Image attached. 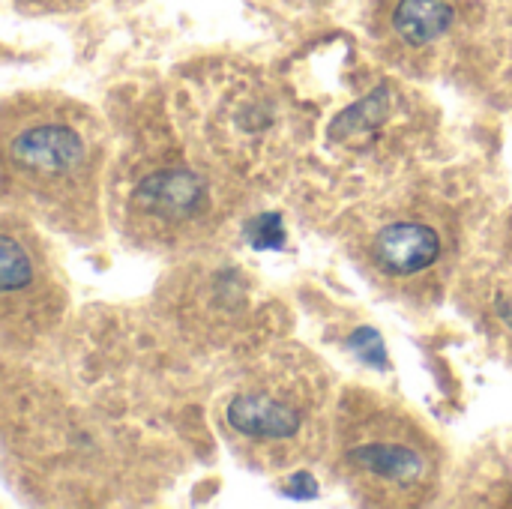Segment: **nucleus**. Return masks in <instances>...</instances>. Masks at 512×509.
I'll list each match as a JSON object with an SVG mask.
<instances>
[{
  "instance_id": "f257e3e1",
  "label": "nucleus",
  "mask_w": 512,
  "mask_h": 509,
  "mask_svg": "<svg viewBox=\"0 0 512 509\" xmlns=\"http://www.w3.org/2000/svg\"><path fill=\"white\" fill-rule=\"evenodd\" d=\"M342 420L339 456L351 486L378 504H417L435 483L429 438L402 414L354 402Z\"/></svg>"
},
{
  "instance_id": "f03ea898",
  "label": "nucleus",
  "mask_w": 512,
  "mask_h": 509,
  "mask_svg": "<svg viewBox=\"0 0 512 509\" xmlns=\"http://www.w3.org/2000/svg\"><path fill=\"white\" fill-rule=\"evenodd\" d=\"M9 177L51 207H90L96 153L90 135L66 111H24L6 132Z\"/></svg>"
},
{
  "instance_id": "7ed1b4c3",
  "label": "nucleus",
  "mask_w": 512,
  "mask_h": 509,
  "mask_svg": "<svg viewBox=\"0 0 512 509\" xmlns=\"http://www.w3.org/2000/svg\"><path fill=\"white\" fill-rule=\"evenodd\" d=\"M225 423L249 444L285 447L300 441L312 423V405L300 384H288V375L264 378L228 399Z\"/></svg>"
},
{
  "instance_id": "20e7f679",
  "label": "nucleus",
  "mask_w": 512,
  "mask_h": 509,
  "mask_svg": "<svg viewBox=\"0 0 512 509\" xmlns=\"http://www.w3.org/2000/svg\"><path fill=\"white\" fill-rule=\"evenodd\" d=\"M477 18V0H378L375 27L405 54L435 51L462 36Z\"/></svg>"
},
{
  "instance_id": "39448f33",
  "label": "nucleus",
  "mask_w": 512,
  "mask_h": 509,
  "mask_svg": "<svg viewBox=\"0 0 512 509\" xmlns=\"http://www.w3.org/2000/svg\"><path fill=\"white\" fill-rule=\"evenodd\" d=\"M213 207L210 186L189 168H159L147 174L132 192V210L156 228H183L198 222Z\"/></svg>"
},
{
  "instance_id": "423d86ee",
  "label": "nucleus",
  "mask_w": 512,
  "mask_h": 509,
  "mask_svg": "<svg viewBox=\"0 0 512 509\" xmlns=\"http://www.w3.org/2000/svg\"><path fill=\"white\" fill-rule=\"evenodd\" d=\"M444 255L441 231L423 219H393L387 222L369 246L375 270L387 279H414L429 273Z\"/></svg>"
},
{
  "instance_id": "0eeeda50",
  "label": "nucleus",
  "mask_w": 512,
  "mask_h": 509,
  "mask_svg": "<svg viewBox=\"0 0 512 509\" xmlns=\"http://www.w3.org/2000/svg\"><path fill=\"white\" fill-rule=\"evenodd\" d=\"M351 348H360L357 354L366 360V363H372V366H384L387 363V354H384V342H381V336L375 333V330H369V327H360L354 336H351Z\"/></svg>"
},
{
  "instance_id": "6e6552de",
  "label": "nucleus",
  "mask_w": 512,
  "mask_h": 509,
  "mask_svg": "<svg viewBox=\"0 0 512 509\" xmlns=\"http://www.w3.org/2000/svg\"><path fill=\"white\" fill-rule=\"evenodd\" d=\"M270 234H282L279 216H258L246 225V237L252 240L255 249H279V243L270 240Z\"/></svg>"
},
{
  "instance_id": "1a4fd4ad",
  "label": "nucleus",
  "mask_w": 512,
  "mask_h": 509,
  "mask_svg": "<svg viewBox=\"0 0 512 509\" xmlns=\"http://www.w3.org/2000/svg\"><path fill=\"white\" fill-rule=\"evenodd\" d=\"M288 492H291L294 498H315L318 486H315L312 474H306V471H297V474L288 480Z\"/></svg>"
}]
</instances>
